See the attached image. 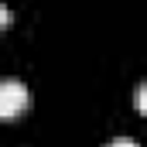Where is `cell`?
Instances as JSON below:
<instances>
[{"label": "cell", "instance_id": "6da1fadb", "mask_svg": "<svg viewBox=\"0 0 147 147\" xmlns=\"http://www.w3.org/2000/svg\"><path fill=\"white\" fill-rule=\"evenodd\" d=\"M28 99H31V92L21 79H0V116L3 120L21 116L28 110Z\"/></svg>", "mask_w": 147, "mask_h": 147}, {"label": "cell", "instance_id": "7a4b0ae2", "mask_svg": "<svg viewBox=\"0 0 147 147\" xmlns=\"http://www.w3.org/2000/svg\"><path fill=\"white\" fill-rule=\"evenodd\" d=\"M106 147H137V140H130V137H120V140H110Z\"/></svg>", "mask_w": 147, "mask_h": 147}, {"label": "cell", "instance_id": "3957f363", "mask_svg": "<svg viewBox=\"0 0 147 147\" xmlns=\"http://www.w3.org/2000/svg\"><path fill=\"white\" fill-rule=\"evenodd\" d=\"M7 21H10V10H7V3H0V28H7Z\"/></svg>", "mask_w": 147, "mask_h": 147}]
</instances>
